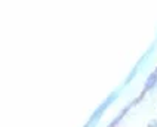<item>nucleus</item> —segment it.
Instances as JSON below:
<instances>
[{
  "label": "nucleus",
  "instance_id": "nucleus-2",
  "mask_svg": "<svg viewBox=\"0 0 157 127\" xmlns=\"http://www.w3.org/2000/svg\"><path fill=\"white\" fill-rule=\"evenodd\" d=\"M148 127H157V120H150Z\"/></svg>",
  "mask_w": 157,
  "mask_h": 127
},
{
  "label": "nucleus",
  "instance_id": "nucleus-1",
  "mask_svg": "<svg viewBox=\"0 0 157 127\" xmlns=\"http://www.w3.org/2000/svg\"><path fill=\"white\" fill-rule=\"evenodd\" d=\"M156 83H157V73L154 71V73H151V74L148 75V78H147V81H145V90L153 89V87L156 86Z\"/></svg>",
  "mask_w": 157,
  "mask_h": 127
}]
</instances>
